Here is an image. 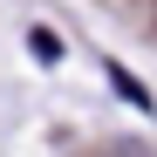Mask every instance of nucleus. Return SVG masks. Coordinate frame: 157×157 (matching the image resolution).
<instances>
[{
	"mask_svg": "<svg viewBox=\"0 0 157 157\" xmlns=\"http://www.w3.org/2000/svg\"><path fill=\"white\" fill-rule=\"evenodd\" d=\"M109 82H116V96L130 102V109H150V89H144V82H137L130 68H116V62H109Z\"/></svg>",
	"mask_w": 157,
	"mask_h": 157,
	"instance_id": "nucleus-1",
	"label": "nucleus"
},
{
	"mask_svg": "<svg viewBox=\"0 0 157 157\" xmlns=\"http://www.w3.org/2000/svg\"><path fill=\"white\" fill-rule=\"evenodd\" d=\"M28 48H34V62H62V34L55 28H28Z\"/></svg>",
	"mask_w": 157,
	"mask_h": 157,
	"instance_id": "nucleus-2",
	"label": "nucleus"
}]
</instances>
